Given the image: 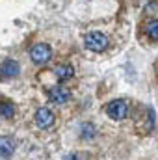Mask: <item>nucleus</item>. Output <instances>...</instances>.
Masks as SVG:
<instances>
[{
	"mask_svg": "<svg viewBox=\"0 0 158 160\" xmlns=\"http://www.w3.org/2000/svg\"><path fill=\"white\" fill-rule=\"evenodd\" d=\"M30 58H32L34 63H37V65H45V63H48V62L52 60V48H50L47 43H37V45L32 47V50H30Z\"/></svg>",
	"mask_w": 158,
	"mask_h": 160,
	"instance_id": "obj_1",
	"label": "nucleus"
},
{
	"mask_svg": "<svg viewBox=\"0 0 158 160\" xmlns=\"http://www.w3.org/2000/svg\"><path fill=\"white\" fill-rule=\"evenodd\" d=\"M84 45H86V48H89L93 52H101L108 47V38L101 32H89L84 39Z\"/></svg>",
	"mask_w": 158,
	"mask_h": 160,
	"instance_id": "obj_2",
	"label": "nucleus"
},
{
	"mask_svg": "<svg viewBox=\"0 0 158 160\" xmlns=\"http://www.w3.org/2000/svg\"><path fill=\"white\" fill-rule=\"evenodd\" d=\"M106 114H108V118H112V119L121 121V119L126 118L128 106H126L125 101H112V102L106 104Z\"/></svg>",
	"mask_w": 158,
	"mask_h": 160,
	"instance_id": "obj_3",
	"label": "nucleus"
},
{
	"mask_svg": "<svg viewBox=\"0 0 158 160\" xmlns=\"http://www.w3.org/2000/svg\"><path fill=\"white\" fill-rule=\"evenodd\" d=\"M48 99L50 102H56V104H63L71 99V91L67 88H62V86H56L48 91Z\"/></svg>",
	"mask_w": 158,
	"mask_h": 160,
	"instance_id": "obj_4",
	"label": "nucleus"
},
{
	"mask_svg": "<svg viewBox=\"0 0 158 160\" xmlns=\"http://www.w3.org/2000/svg\"><path fill=\"white\" fill-rule=\"evenodd\" d=\"M19 71H21V67L15 60H6L0 65V77H4V78H15V77H19Z\"/></svg>",
	"mask_w": 158,
	"mask_h": 160,
	"instance_id": "obj_5",
	"label": "nucleus"
},
{
	"mask_svg": "<svg viewBox=\"0 0 158 160\" xmlns=\"http://www.w3.org/2000/svg\"><path fill=\"white\" fill-rule=\"evenodd\" d=\"M36 123H37V127H41V128H48L54 123V114L48 108H39L36 112Z\"/></svg>",
	"mask_w": 158,
	"mask_h": 160,
	"instance_id": "obj_6",
	"label": "nucleus"
},
{
	"mask_svg": "<svg viewBox=\"0 0 158 160\" xmlns=\"http://www.w3.org/2000/svg\"><path fill=\"white\" fill-rule=\"evenodd\" d=\"M15 151V142L9 136H0V158H9Z\"/></svg>",
	"mask_w": 158,
	"mask_h": 160,
	"instance_id": "obj_7",
	"label": "nucleus"
},
{
	"mask_svg": "<svg viewBox=\"0 0 158 160\" xmlns=\"http://www.w3.org/2000/svg\"><path fill=\"white\" fill-rule=\"evenodd\" d=\"M54 75L60 80H67L75 75V69H73L71 65H58V67L54 69Z\"/></svg>",
	"mask_w": 158,
	"mask_h": 160,
	"instance_id": "obj_8",
	"label": "nucleus"
},
{
	"mask_svg": "<svg viewBox=\"0 0 158 160\" xmlns=\"http://www.w3.org/2000/svg\"><path fill=\"white\" fill-rule=\"evenodd\" d=\"M13 112H15V108L11 102H0V114L4 118H13Z\"/></svg>",
	"mask_w": 158,
	"mask_h": 160,
	"instance_id": "obj_9",
	"label": "nucleus"
},
{
	"mask_svg": "<svg viewBox=\"0 0 158 160\" xmlns=\"http://www.w3.org/2000/svg\"><path fill=\"white\" fill-rule=\"evenodd\" d=\"M147 36L151 39H158V21H151L147 24Z\"/></svg>",
	"mask_w": 158,
	"mask_h": 160,
	"instance_id": "obj_10",
	"label": "nucleus"
}]
</instances>
